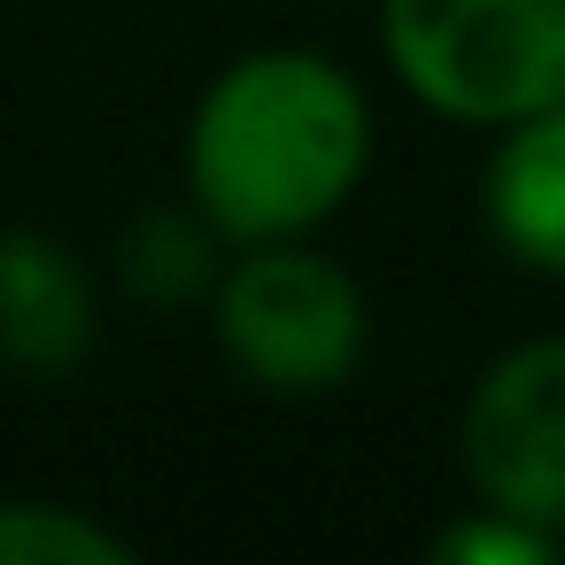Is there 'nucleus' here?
I'll return each mask as SVG.
<instances>
[{
  "mask_svg": "<svg viewBox=\"0 0 565 565\" xmlns=\"http://www.w3.org/2000/svg\"><path fill=\"white\" fill-rule=\"evenodd\" d=\"M372 171V102L318 47H248L186 109L179 186L225 248L310 241Z\"/></svg>",
  "mask_w": 565,
  "mask_h": 565,
  "instance_id": "1",
  "label": "nucleus"
},
{
  "mask_svg": "<svg viewBox=\"0 0 565 565\" xmlns=\"http://www.w3.org/2000/svg\"><path fill=\"white\" fill-rule=\"evenodd\" d=\"M380 55L418 109L503 132L565 102V0H380Z\"/></svg>",
  "mask_w": 565,
  "mask_h": 565,
  "instance_id": "2",
  "label": "nucleus"
},
{
  "mask_svg": "<svg viewBox=\"0 0 565 565\" xmlns=\"http://www.w3.org/2000/svg\"><path fill=\"white\" fill-rule=\"evenodd\" d=\"M210 333L225 364L264 395H333L356 380L372 310L364 287L310 241H256L233 248L210 287Z\"/></svg>",
  "mask_w": 565,
  "mask_h": 565,
  "instance_id": "3",
  "label": "nucleus"
},
{
  "mask_svg": "<svg viewBox=\"0 0 565 565\" xmlns=\"http://www.w3.org/2000/svg\"><path fill=\"white\" fill-rule=\"evenodd\" d=\"M457 457L480 503L519 511L565 542V333L519 341L472 380Z\"/></svg>",
  "mask_w": 565,
  "mask_h": 565,
  "instance_id": "4",
  "label": "nucleus"
},
{
  "mask_svg": "<svg viewBox=\"0 0 565 565\" xmlns=\"http://www.w3.org/2000/svg\"><path fill=\"white\" fill-rule=\"evenodd\" d=\"M94 349H102L94 264L47 225H9L0 233V372L55 387L86 372Z\"/></svg>",
  "mask_w": 565,
  "mask_h": 565,
  "instance_id": "5",
  "label": "nucleus"
},
{
  "mask_svg": "<svg viewBox=\"0 0 565 565\" xmlns=\"http://www.w3.org/2000/svg\"><path fill=\"white\" fill-rule=\"evenodd\" d=\"M480 210L511 264L565 279V102L503 125L480 179Z\"/></svg>",
  "mask_w": 565,
  "mask_h": 565,
  "instance_id": "6",
  "label": "nucleus"
},
{
  "mask_svg": "<svg viewBox=\"0 0 565 565\" xmlns=\"http://www.w3.org/2000/svg\"><path fill=\"white\" fill-rule=\"evenodd\" d=\"M132 534L94 519L86 503L0 495V565H132Z\"/></svg>",
  "mask_w": 565,
  "mask_h": 565,
  "instance_id": "7",
  "label": "nucleus"
},
{
  "mask_svg": "<svg viewBox=\"0 0 565 565\" xmlns=\"http://www.w3.org/2000/svg\"><path fill=\"white\" fill-rule=\"evenodd\" d=\"M225 256H233V248H225V241L210 233V217L186 202L179 217H171V210L140 217V233L125 241V279H132L148 302H210Z\"/></svg>",
  "mask_w": 565,
  "mask_h": 565,
  "instance_id": "8",
  "label": "nucleus"
},
{
  "mask_svg": "<svg viewBox=\"0 0 565 565\" xmlns=\"http://www.w3.org/2000/svg\"><path fill=\"white\" fill-rule=\"evenodd\" d=\"M550 557H557V534L495 503H472L434 534V565H550Z\"/></svg>",
  "mask_w": 565,
  "mask_h": 565,
  "instance_id": "9",
  "label": "nucleus"
}]
</instances>
